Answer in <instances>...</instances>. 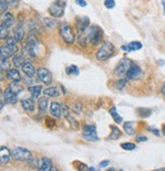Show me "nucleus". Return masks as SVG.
Listing matches in <instances>:
<instances>
[{
    "mask_svg": "<svg viewBox=\"0 0 165 171\" xmlns=\"http://www.w3.org/2000/svg\"><path fill=\"white\" fill-rule=\"evenodd\" d=\"M39 41L35 36L33 34L29 35L27 41H26V45L24 46V52L28 54L31 57H36L38 56V50H39Z\"/></svg>",
    "mask_w": 165,
    "mask_h": 171,
    "instance_id": "nucleus-1",
    "label": "nucleus"
},
{
    "mask_svg": "<svg viewBox=\"0 0 165 171\" xmlns=\"http://www.w3.org/2000/svg\"><path fill=\"white\" fill-rule=\"evenodd\" d=\"M115 51V47L111 42H105L102 46H101L99 49H98L96 53V57L101 62H104V60H107L110 59L113 53Z\"/></svg>",
    "mask_w": 165,
    "mask_h": 171,
    "instance_id": "nucleus-2",
    "label": "nucleus"
},
{
    "mask_svg": "<svg viewBox=\"0 0 165 171\" xmlns=\"http://www.w3.org/2000/svg\"><path fill=\"white\" fill-rule=\"evenodd\" d=\"M86 34H87V37L92 45H97L102 40L104 33L100 27L93 26L91 28H88V30L86 31Z\"/></svg>",
    "mask_w": 165,
    "mask_h": 171,
    "instance_id": "nucleus-3",
    "label": "nucleus"
},
{
    "mask_svg": "<svg viewBox=\"0 0 165 171\" xmlns=\"http://www.w3.org/2000/svg\"><path fill=\"white\" fill-rule=\"evenodd\" d=\"M59 34L66 44H69V45L73 44L75 36V34H73L72 27H70L68 24H66V23L61 24V25L59 26Z\"/></svg>",
    "mask_w": 165,
    "mask_h": 171,
    "instance_id": "nucleus-4",
    "label": "nucleus"
},
{
    "mask_svg": "<svg viewBox=\"0 0 165 171\" xmlns=\"http://www.w3.org/2000/svg\"><path fill=\"white\" fill-rule=\"evenodd\" d=\"M131 65H133V62H131L130 60H128L127 57L121 59L119 60V63L117 64V66L115 67L114 75L116 77H119V78H121L123 75H127L128 69L130 68Z\"/></svg>",
    "mask_w": 165,
    "mask_h": 171,
    "instance_id": "nucleus-5",
    "label": "nucleus"
},
{
    "mask_svg": "<svg viewBox=\"0 0 165 171\" xmlns=\"http://www.w3.org/2000/svg\"><path fill=\"white\" fill-rule=\"evenodd\" d=\"M64 8H65V2L57 0L53 2L48 7V11L53 17H61L64 14Z\"/></svg>",
    "mask_w": 165,
    "mask_h": 171,
    "instance_id": "nucleus-6",
    "label": "nucleus"
},
{
    "mask_svg": "<svg viewBox=\"0 0 165 171\" xmlns=\"http://www.w3.org/2000/svg\"><path fill=\"white\" fill-rule=\"evenodd\" d=\"M31 156H32V153L30 150L21 148V146L15 148L11 151V158H13L16 161H27L31 158Z\"/></svg>",
    "mask_w": 165,
    "mask_h": 171,
    "instance_id": "nucleus-7",
    "label": "nucleus"
},
{
    "mask_svg": "<svg viewBox=\"0 0 165 171\" xmlns=\"http://www.w3.org/2000/svg\"><path fill=\"white\" fill-rule=\"evenodd\" d=\"M82 137L85 139L89 140V142H97L99 139L97 134V129L96 126L94 125H85L84 128H82Z\"/></svg>",
    "mask_w": 165,
    "mask_h": 171,
    "instance_id": "nucleus-8",
    "label": "nucleus"
},
{
    "mask_svg": "<svg viewBox=\"0 0 165 171\" xmlns=\"http://www.w3.org/2000/svg\"><path fill=\"white\" fill-rule=\"evenodd\" d=\"M39 79L41 80L45 85H50L52 83V74L51 72L46 68H39L37 71Z\"/></svg>",
    "mask_w": 165,
    "mask_h": 171,
    "instance_id": "nucleus-9",
    "label": "nucleus"
},
{
    "mask_svg": "<svg viewBox=\"0 0 165 171\" xmlns=\"http://www.w3.org/2000/svg\"><path fill=\"white\" fill-rule=\"evenodd\" d=\"M14 25V17L10 13L2 14L1 17V30H9Z\"/></svg>",
    "mask_w": 165,
    "mask_h": 171,
    "instance_id": "nucleus-10",
    "label": "nucleus"
},
{
    "mask_svg": "<svg viewBox=\"0 0 165 171\" xmlns=\"http://www.w3.org/2000/svg\"><path fill=\"white\" fill-rule=\"evenodd\" d=\"M141 76H142V69L138 65L133 64L127 73V80H136V79H139Z\"/></svg>",
    "mask_w": 165,
    "mask_h": 171,
    "instance_id": "nucleus-11",
    "label": "nucleus"
},
{
    "mask_svg": "<svg viewBox=\"0 0 165 171\" xmlns=\"http://www.w3.org/2000/svg\"><path fill=\"white\" fill-rule=\"evenodd\" d=\"M89 24H90V19L88 17H82L76 19V29L79 33H84L88 30Z\"/></svg>",
    "mask_w": 165,
    "mask_h": 171,
    "instance_id": "nucleus-12",
    "label": "nucleus"
},
{
    "mask_svg": "<svg viewBox=\"0 0 165 171\" xmlns=\"http://www.w3.org/2000/svg\"><path fill=\"white\" fill-rule=\"evenodd\" d=\"M2 96H3V99H4L5 103H10V105H15L18 100L17 99V94L13 93L10 89H9V88H7V89H5L4 91H3Z\"/></svg>",
    "mask_w": 165,
    "mask_h": 171,
    "instance_id": "nucleus-13",
    "label": "nucleus"
},
{
    "mask_svg": "<svg viewBox=\"0 0 165 171\" xmlns=\"http://www.w3.org/2000/svg\"><path fill=\"white\" fill-rule=\"evenodd\" d=\"M10 157H11V152L9 151L7 146H2L1 149H0V163H1V165L7 164Z\"/></svg>",
    "mask_w": 165,
    "mask_h": 171,
    "instance_id": "nucleus-14",
    "label": "nucleus"
},
{
    "mask_svg": "<svg viewBox=\"0 0 165 171\" xmlns=\"http://www.w3.org/2000/svg\"><path fill=\"white\" fill-rule=\"evenodd\" d=\"M142 47H143V44L140 41H131L130 43H128L127 45H122L121 49L127 51V52H131V51L140 50Z\"/></svg>",
    "mask_w": 165,
    "mask_h": 171,
    "instance_id": "nucleus-15",
    "label": "nucleus"
},
{
    "mask_svg": "<svg viewBox=\"0 0 165 171\" xmlns=\"http://www.w3.org/2000/svg\"><path fill=\"white\" fill-rule=\"evenodd\" d=\"M21 70H23L24 74L27 76L28 78H32L34 75L36 74V70L34 68L33 64L30 62H24V64L21 66Z\"/></svg>",
    "mask_w": 165,
    "mask_h": 171,
    "instance_id": "nucleus-16",
    "label": "nucleus"
},
{
    "mask_svg": "<svg viewBox=\"0 0 165 171\" xmlns=\"http://www.w3.org/2000/svg\"><path fill=\"white\" fill-rule=\"evenodd\" d=\"M21 107L27 112H34L35 110V102L32 97H24L21 99Z\"/></svg>",
    "mask_w": 165,
    "mask_h": 171,
    "instance_id": "nucleus-17",
    "label": "nucleus"
},
{
    "mask_svg": "<svg viewBox=\"0 0 165 171\" xmlns=\"http://www.w3.org/2000/svg\"><path fill=\"white\" fill-rule=\"evenodd\" d=\"M6 77L9 80L15 81V82H20L21 80V76L16 69H9L7 73H6Z\"/></svg>",
    "mask_w": 165,
    "mask_h": 171,
    "instance_id": "nucleus-18",
    "label": "nucleus"
},
{
    "mask_svg": "<svg viewBox=\"0 0 165 171\" xmlns=\"http://www.w3.org/2000/svg\"><path fill=\"white\" fill-rule=\"evenodd\" d=\"M50 113L52 116H54L55 118H60L61 117V105H59L57 102L51 103L50 105Z\"/></svg>",
    "mask_w": 165,
    "mask_h": 171,
    "instance_id": "nucleus-19",
    "label": "nucleus"
},
{
    "mask_svg": "<svg viewBox=\"0 0 165 171\" xmlns=\"http://www.w3.org/2000/svg\"><path fill=\"white\" fill-rule=\"evenodd\" d=\"M13 37H14L15 40H16L17 43H21V41L24 40V30L23 26H21L20 24L16 27V28H15L14 33H13Z\"/></svg>",
    "mask_w": 165,
    "mask_h": 171,
    "instance_id": "nucleus-20",
    "label": "nucleus"
},
{
    "mask_svg": "<svg viewBox=\"0 0 165 171\" xmlns=\"http://www.w3.org/2000/svg\"><path fill=\"white\" fill-rule=\"evenodd\" d=\"M52 169V161L49 158L44 157L41 160V164L39 165L38 170L40 171H49Z\"/></svg>",
    "mask_w": 165,
    "mask_h": 171,
    "instance_id": "nucleus-21",
    "label": "nucleus"
},
{
    "mask_svg": "<svg viewBox=\"0 0 165 171\" xmlns=\"http://www.w3.org/2000/svg\"><path fill=\"white\" fill-rule=\"evenodd\" d=\"M123 129L128 135H133L136 131V123L133 121H127L123 124Z\"/></svg>",
    "mask_w": 165,
    "mask_h": 171,
    "instance_id": "nucleus-22",
    "label": "nucleus"
},
{
    "mask_svg": "<svg viewBox=\"0 0 165 171\" xmlns=\"http://www.w3.org/2000/svg\"><path fill=\"white\" fill-rule=\"evenodd\" d=\"M16 43H17V42H16V40L14 39V37H10V36H9V37L5 40V43H4V44H5L7 47L10 48V49H11L12 51H13L14 53H16V52H17V49H18Z\"/></svg>",
    "mask_w": 165,
    "mask_h": 171,
    "instance_id": "nucleus-23",
    "label": "nucleus"
},
{
    "mask_svg": "<svg viewBox=\"0 0 165 171\" xmlns=\"http://www.w3.org/2000/svg\"><path fill=\"white\" fill-rule=\"evenodd\" d=\"M44 94L50 97H58L60 95V92L57 87H49L44 90Z\"/></svg>",
    "mask_w": 165,
    "mask_h": 171,
    "instance_id": "nucleus-24",
    "label": "nucleus"
},
{
    "mask_svg": "<svg viewBox=\"0 0 165 171\" xmlns=\"http://www.w3.org/2000/svg\"><path fill=\"white\" fill-rule=\"evenodd\" d=\"M12 63H13V65L16 67V68L21 67L24 64V54L23 53H15L13 56V59H12Z\"/></svg>",
    "mask_w": 165,
    "mask_h": 171,
    "instance_id": "nucleus-25",
    "label": "nucleus"
},
{
    "mask_svg": "<svg viewBox=\"0 0 165 171\" xmlns=\"http://www.w3.org/2000/svg\"><path fill=\"white\" fill-rule=\"evenodd\" d=\"M48 105H49V100L46 96L45 97H40V99H38V108L41 112L47 111Z\"/></svg>",
    "mask_w": 165,
    "mask_h": 171,
    "instance_id": "nucleus-26",
    "label": "nucleus"
},
{
    "mask_svg": "<svg viewBox=\"0 0 165 171\" xmlns=\"http://www.w3.org/2000/svg\"><path fill=\"white\" fill-rule=\"evenodd\" d=\"M9 89H10L12 92L15 93V94H20L23 92V86L18 83V82H15V81H12L10 84H9Z\"/></svg>",
    "mask_w": 165,
    "mask_h": 171,
    "instance_id": "nucleus-27",
    "label": "nucleus"
},
{
    "mask_svg": "<svg viewBox=\"0 0 165 171\" xmlns=\"http://www.w3.org/2000/svg\"><path fill=\"white\" fill-rule=\"evenodd\" d=\"M28 90L31 92L33 97H39L42 91V86L41 85H33V86H29Z\"/></svg>",
    "mask_w": 165,
    "mask_h": 171,
    "instance_id": "nucleus-28",
    "label": "nucleus"
},
{
    "mask_svg": "<svg viewBox=\"0 0 165 171\" xmlns=\"http://www.w3.org/2000/svg\"><path fill=\"white\" fill-rule=\"evenodd\" d=\"M110 128H111V133H110L109 138L112 139V140L118 139L119 137L121 136V131L119 130V128H117L116 126H114V125H111V126H110Z\"/></svg>",
    "mask_w": 165,
    "mask_h": 171,
    "instance_id": "nucleus-29",
    "label": "nucleus"
},
{
    "mask_svg": "<svg viewBox=\"0 0 165 171\" xmlns=\"http://www.w3.org/2000/svg\"><path fill=\"white\" fill-rule=\"evenodd\" d=\"M14 52L12 51L10 48L6 46L5 44L1 45V56L3 57H6V59H9V57L13 56H14Z\"/></svg>",
    "mask_w": 165,
    "mask_h": 171,
    "instance_id": "nucleus-30",
    "label": "nucleus"
},
{
    "mask_svg": "<svg viewBox=\"0 0 165 171\" xmlns=\"http://www.w3.org/2000/svg\"><path fill=\"white\" fill-rule=\"evenodd\" d=\"M137 113L139 115V117L141 118H148L151 116L152 111L150 109H146V108H138Z\"/></svg>",
    "mask_w": 165,
    "mask_h": 171,
    "instance_id": "nucleus-31",
    "label": "nucleus"
},
{
    "mask_svg": "<svg viewBox=\"0 0 165 171\" xmlns=\"http://www.w3.org/2000/svg\"><path fill=\"white\" fill-rule=\"evenodd\" d=\"M109 114L111 115V117L113 118V120H114V121L116 122V123L120 124L121 122H122V117H121V116H119V114L117 113V111H116L115 107H112V108L110 109Z\"/></svg>",
    "mask_w": 165,
    "mask_h": 171,
    "instance_id": "nucleus-32",
    "label": "nucleus"
},
{
    "mask_svg": "<svg viewBox=\"0 0 165 171\" xmlns=\"http://www.w3.org/2000/svg\"><path fill=\"white\" fill-rule=\"evenodd\" d=\"M65 73L68 76L70 75H75V76H78L79 74V68L75 65H72L69 67H67V68L65 69Z\"/></svg>",
    "mask_w": 165,
    "mask_h": 171,
    "instance_id": "nucleus-33",
    "label": "nucleus"
},
{
    "mask_svg": "<svg viewBox=\"0 0 165 171\" xmlns=\"http://www.w3.org/2000/svg\"><path fill=\"white\" fill-rule=\"evenodd\" d=\"M127 78L119 79V80L115 83V87H116V89H118V90H122L125 86H127Z\"/></svg>",
    "mask_w": 165,
    "mask_h": 171,
    "instance_id": "nucleus-34",
    "label": "nucleus"
},
{
    "mask_svg": "<svg viewBox=\"0 0 165 171\" xmlns=\"http://www.w3.org/2000/svg\"><path fill=\"white\" fill-rule=\"evenodd\" d=\"M121 149H123L124 151H134L136 149V145L133 142H122L121 145Z\"/></svg>",
    "mask_w": 165,
    "mask_h": 171,
    "instance_id": "nucleus-35",
    "label": "nucleus"
},
{
    "mask_svg": "<svg viewBox=\"0 0 165 171\" xmlns=\"http://www.w3.org/2000/svg\"><path fill=\"white\" fill-rule=\"evenodd\" d=\"M73 166H75V169H78V170H88L89 169L87 165L82 163V162H78V161L73 162Z\"/></svg>",
    "mask_w": 165,
    "mask_h": 171,
    "instance_id": "nucleus-36",
    "label": "nucleus"
},
{
    "mask_svg": "<svg viewBox=\"0 0 165 171\" xmlns=\"http://www.w3.org/2000/svg\"><path fill=\"white\" fill-rule=\"evenodd\" d=\"M44 23L46 27H48L49 29H53L55 26H56V22H55V20H52V19H49V17H46L44 20Z\"/></svg>",
    "mask_w": 165,
    "mask_h": 171,
    "instance_id": "nucleus-37",
    "label": "nucleus"
},
{
    "mask_svg": "<svg viewBox=\"0 0 165 171\" xmlns=\"http://www.w3.org/2000/svg\"><path fill=\"white\" fill-rule=\"evenodd\" d=\"M8 3L6 0H0V10H1V14H4L7 11L8 8Z\"/></svg>",
    "mask_w": 165,
    "mask_h": 171,
    "instance_id": "nucleus-38",
    "label": "nucleus"
},
{
    "mask_svg": "<svg viewBox=\"0 0 165 171\" xmlns=\"http://www.w3.org/2000/svg\"><path fill=\"white\" fill-rule=\"evenodd\" d=\"M45 124L48 128H53V127H55V124L56 123H55L54 119H51V118L47 117L46 118V120H45Z\"/></svg>",
    "mask_w": 165,
    "mask_h": 171,
    "instance_id": "nucleus-39",
    "label": "nucleus"
},
{
    "mask_svg": "<svg viewBox=\"0 0 165 171\" xmlns=\"http://www.w3.org/2000/svg\"><path fill=\"white\" fill-rule=\"evenodd\" d=\"M5 70H9V69H8L7 59H6V57L1 56V72L5 71Z\"/></svg>",
    "mask_w": 165,
    "mask_h": 171,
    "instance_id": "nucleus-40",
    "label": "nucleus"
},
{
    "mask_svg": "<svg viewBox=\"0 0 165 171\" xmlns=\"http://www.w3.org/2000/svg\"><path fill=\"white\" fill-rule=\"evenodd\" d=\"M104 5H105L106 8L111 10V8L115 6V1L114 0H104Z\"/></svg>",
    "mask_w": 165,
    "mask_h": 171,
    "instance_id": "nucleus-41",
    "label": "nucleus"
},
{
    "mask_svg": "<svg viewBox=\"0 0 165 171\" xmlns=\"http://www.w3.org/2000/svg\"><path fill=\"white\" fill-rule=\"evenodd\" d=\"M72 111L75 114H81L82 112V105L79 103H75V105L72 106Z\"/></svg>",
    "mask_w": 165,
    "mask_h": 171,
    "instance_id": "nucleus-42",
    "label": "nucleus"
},
{
    "mask_svg": "<svg viewBox=\"0 0 165 171\" xmlns=\"http://www.w3.org/2000/svg\"><path fill=\"white\" fill-rule=\"evenodd\" d=\"M61 113H62V116H64L65 118L68 115H70L69 114V109L67 108V106L64 105V103H62V105H61Z\"/></svg>",
    "mask_w": 165,
    "mask_h": 171,
    "instance_id": "nucleus-43",
    "label": "nucleus"
},
{
    "mask_svg": "<svg viewBox=\"0 0 165 171\" xmlns=\"http://www.w3.org/2000/svg\"><path fill=\"white\" fill-rule=\"evenodd\" d=\"M7 1V3L9 5H11V6H17L18 4H20V0H6Z\"/></svg>",
    "mask_w": 165,
    "mask_h": 171,
    "instance_id": "nucleus-44",
    "label": "nucleus"
},
{
    "mask_svg": "<svg viewBox=\"0 0 165 171\" xmlns=\"http://www.w3.org/2000/svg\"><path fill=\"white\" fill-rule=\"evenodd\" d=\"M8 30H1V39L3 40V39H7L9 36H8V33H7Z\"/></svg>",
    "mask_w": 165,
    "mask_h": 171,
    "instance_id": "nucleus-45",
    "label": "nucleus"
},
{
    "mask_svg": "<svg viewBox=\"0 0 165 171\" xmlns=\"http://www.w3.org/2000/svg\"><path fill=\"white\" fill-rule=\"evenodd\" d=\"M136 140L138 142H147L148 140V138H147L146 136H140V135H138L136 136Z\"/></svg>",
    "mask_w": 165,
    "mask_h": 171,
    "instance_id": "nucleus-46",
    "label": "nucleus"
},
{
    "mask_svg": "<svg viewBox=\"0 0 165 171\" xmlns=\"http://www.w3.org/2000/svg\"><path fill=\"white\" fill-rule=\"evenodd\" d=\"M75 2L79 5V6H82V7L87 6V2H86L85 0H75Z\"/></svg>",
    "mask_w": 165,
    "mask_h": 171,
    "instance_id": "nucleus-47",
    "label": "nucleus"
},
{
    "mask_svg": "<svg viewBox=\"0 0 165 171\" xmlns=\"http://www.w3.org/2000/svg\"><path fill=\"white\" fill-rule=\"evenodd\" d=\"M110 162L108 160H106V161H103V162H101L100 163V167L101 168H104V167H106V166H108Z\"/></svg>",
    "mask_w": 165,
    "mask_h": 171,
    "instance_id": "nucleus-48",
    "label": "nucleus"
},
{
    "mask_svg": "<svg viewBox=\"0 0 165 171\" xmlns=\"http://www.w3.org/2000/svg\"><path fill=\"white\" fill-rule=\"evenodd\" d=\"M148 130L151 131V132H153V133H155V135H157V136H159V133H160V132H159V130L155 129V128H154V129H153V128H152V129H151V128H148Z\"/></svg>",
    "mask_w": 165,
    "mask_h": 171,
    "instance_id": "nucleus-49",
    "label": "nucleus"
},
{
    "mask_svg": "<svg viewBox=\"0 0 165 171\" xmlns=\"http://www.w3.org/2000/svg\"><path fill=\"white\" fill-rule=\"evenodd\" d=\"M161 92H162V94H163V95L165 96V82H164L163 85H162V87H161Z\"/></svg>",
    "mask_w": 165,
    "mask_h": 171,
    "instance_id": "nucleus-50",
    "label": "nucleus"
},
{
    "mask_svg": "<svg viewBox=\"0 0 165 171\" xmlns=\"http://www.w3.org/2000/svg\"><path fill=\"white\" fill-rule=\"evenodd\" d=\"M162 133H163V135H165V124L162 126Z\"/></svg>",
    "mask_w": 165,
    "mask_h": 171,
    "instance_id": "nucleus-51",
    "label": "nucleus"
}]
</instances>
